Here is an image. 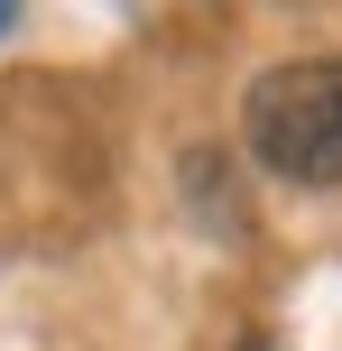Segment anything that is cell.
Returning a JSON list of instances; mask_svg holds the SVG:
<instances>
[{
	"label": "cell",
	"mask_w": 342,
	"mask_h": 351,
	"mask_svg": "<svg viewBox=\"0 0 342 351\" xmlns=\"http://www.w3.org/2000/svg\"><path fill=\"white\" fill-rule=\"evenodd\" d=\"M250 158L287 185H342V56H296L250 84Z\"/></svg>",
	"instance_id": "1"
},
{
	"label": "cell",
	"mask_w": 342,
	"mask_h": 351,
	"mask_svg": "<svg viewBox=\"0 0 342 351\" xmlns=\"http://www.w3.org/2000/svg\"><path fill=\"white\" fill-rule=\"evenodd\" d=\"M10 28H19V0H0V37H10Z\"/></svg>",
	"instance_id": "2"
}]
</instances>
